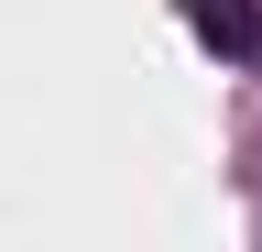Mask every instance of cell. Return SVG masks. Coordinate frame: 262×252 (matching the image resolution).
<instances>
[{"label": "cell", "instance_id": "6da1fadb", "mask_svg": "<svg viewBox=\"0 0 262 252\" xmlns=\"http://www.w3.org/2000/svg\"><path fill=\"white\" fill-rule=\"evenodd\" d=\"M186 22H196V44H219V55H262V11L251 0H186Z\"/></svg>", "mask_w": 262, "mask_h": 252}]
</instances>
